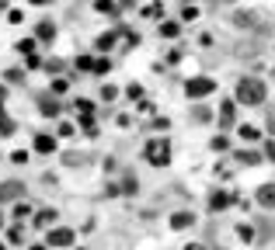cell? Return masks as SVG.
Segmentation results:
<instances>
[{"label": "cell", "instance_id": "15", "mask_svg": "<svg viewBox=\"0 0 275 250\" xmlns=\"http://www.w3.org/2000/svg\"><path fill=\"white\" fill-rule=\"evenodd\" d=\"M160 35H164V39H174L178 35V21H160Z\"/></svg>", "mask_w": 275, "mask_h": 250}, {"label": "cell", "instance_id": "11", "mask_svg": "<svg viewBox=\"0 0 275 250\" xmlns=\"http://www.w3.org/2000/svg\"><path fill=\"white\" fill-rule=\"evenodd\" d=\"M115 39H118V32H105V35H98V42H94V45H98L101 52H108V49L115 45Z\"/></svg>", "mask_w": 275, "mask_h": 250}, {"label": "cell", "instance_id": "14", "mask_svg": "<svg viewBox=\"0 0 275 250\" xmlns=\"http://www.w3.org/2000/svg\"><path fill=\"white\" fill-rule=\"evenodd\" d=\"M39 108H42V115H59V101H49V97H42Z\"/></svg>", "mask_w": 275, "mask_h": 250}, {"label": "cell", "instance_id": "44", "mask_svg": "<svg viewBox=\"0 0 275 250\" xmlns=\"http://www.w3.org/2000/svg\"><path fill=\"white\" fill-rule=\"evenodd\" d=\"M32 250H45V247H32Z\"/></svg>", "mask_w": 275, "mask_h": 250}, {"label": "cell", "instance_id": "43", "mask_svg": "<svg viewBox=\"0 0 275 250\" xmlns=\"http://www.w3.org/2000/svg\"><path fill=\"white\" fill-rule=\"evenodd\" d=\"M216 4H230V0H216Z\"/></svg>", "mask_w": 275, "mask_h": 250}, {"label": "cell", "instance_id": "2", "mask_svg": "<svg viewBox=\"0 0 275 250\" xmlns=\"http://www.w3.org/2000/svg\"><path fill=\"white\" fill-rule=\"evenodd\" d=\"M146 160H150L154 167H164V163L171 160V143H167V139H154V143H146Z\"/></svg>", "mask_w": 275, "mask_h": 250}, {"label": "cell", "instance_id": "23", "mask_svg": "<svg viewBox=\"0 0 275 250\" xmlns=\"http://www.w3.org/2000/svg\"><path fill=\"white\" fill-rule=\"evenodd\" d=\"M198 14H202L198 7H181V21H195Z\"/></svg>", "mask_w": 275, "mask_h": 250}, {"label": "cell", "instance_id": "28", "mask_svg": "<svg viewBox=\"0 0 275 250\" xmlns=\"http://www.w3.org/2000/svg\"><path fill=\"white\" fill-rule=\"evenodd\" d=\"M101 97H105V101H115V97H118V87H112V84H108V87H101Z\"/></svg>", "mask_w": 275, "mask_h": 250}, {"label": "cell", "instance_id": "7", "mask_svg": "<svg viewBox=\"0 0 275 250\" xmlns=\"http://www.w3.org/2000/svg\"><path fill=\"white\" fill-rule=\"evenodd\" d=\"M35 150L39 153H56V135H35Z\"/></svg>", "mask_w": 275, "mask_h": 250}, {"label": "cell", "instance_id": "10", "mask_svg": "<svg viewBox=\"0 0 275 250\" xmlns=\"http://www.w3.org/2000/svg\"><path fill=\"white\" fill-rule=\"evenodd\" d=\"M35 35H39L42 42H49L53 35H56V24L53 21H39V28H35Z\"/></svg>", "mask_w": 275, "mask_h": 250}, {"label": "cell", "instance_id": "36", "mask_svg": "<svg viewBox=\"0 0 275 250\" xmlns=\"http://www.w3.org/2000/svg\"><path fill=\"white\" fill-rule=\"evenodd\" d=\"M53 91H56V94H63V91H66V80H63V77L53 80Z\"/></svg>", "mask_w": 275, "mask_h": 250}, {"label": "cell", "instance_id": "8", "mask_svg": "<svg viewBox=\"0 0 275 250\" xmlns=\"http://www.w3.org/2000/svg\"><path fill=\"white\" fill-rule=\"evenodd\" d=\"M230 202H234V198H230L227 191H213V198H209V209H213V212H223Z\"/></svg>", "mask_w": 275, "mask_h": 250}, {"label": "cell", "instance_id": "22", "mask_svg": "<svg viewBox=\"0 0 275 250\" xmlns=\"http://www.w3.org/2000/svg\"><path fill=\"white\" fill-rule=\"evenodd\" d=\"M77 70H87V73H94V59H91V56H80V59H77Z\"/></svg>", "mask_w": 275, "mask_h": 250}, {"label": "cell", "instance_id": "30", "mask_svg": "<svg viewBox=\"0 0 275 250\" xmlns=\"http://www.w3.org/2000/svg\"><path fill=\"white\" fill-rule=\"evenodd\" d=\"M28 215H32V209H28V205H14V219H28Z\"/></svg>", "mask_w": 275, "mask_h": 250}, {"label": "cell", "instance_id": "5", "mask_svg": "<svg viewBox=\"0 0 275 250\" xmlns=\"http://www.w3.org/2000/svg\"><path fill=\"white\" fill-rule=\"evenodd\" d=\"M21 195H24V184H21V181L0 184V205H4V202H14V198H21Z\"/></svg>", "mask_w": 275, "mask_h": 250}, {"label": "cell", "instance_id": "33", "mask_svg": "<svg viewBox=\"0 0 275 250\" xmlns=\"http://www.w3.org/2000/svg\"><path fill=\"white\" fill-rule=\"evenodd\" d=\"M126 94L136 101V97H143V87H139V84H129V91H126Z\"/></svg>", "mask_w": 275, "mask_h": 250}, {"label": "cell", "instance_id": "27", "mask_svg": "<svg viewBox=\"0 0 275 250\" xmlns=\"http://www.w3.org/2000/svg\"><path fill=\"white\" fill-rule=\"evenodd\" d=\"M0 135H14V122L11 118H0Z\"/></svg>", "mask_w": 275, "mask_h": 250}, {"label": "cell", "instance_id": "4", "mask_svg": "<svg viewBox=\"0 0 275 250\" xmlns=\"http://www.w3.org/2000/svg\"><path fill=\"white\" fill-rule=\"evenodd\" d=\"M45 243H49V247H70V243H73V230H66V226H56V230L45 236Z\"/></svg>", "mask_w": 275, "mask_h": 250}, {"label": "cell", "instance_id": "39", "mask_svg": "<svg viewBox=\"0 0 275 250\" xmlns=\"http://www.w3.org/2000/svg\"><path fill=\"white\" fill-rule=\"evenodd\" d=\"M185 250H206V247H202V243H188Z\"/></svg>", "mask_w": 275, "mask_h": 250}, {"label": "cell", "instance_id": "20", "mask_svg": "<svg viewBox=\"0 0 275 250\" xmlns=\"http://www.w3.org/2000/svg\"><path fill=\"white\" fill-rule=\"evenodd\" d=\"M77 112H80V118H91L94 104H91V101H80V97H77Z\"/></svg>", "mask_w": 275, "mask_h": 250}, {"label": "cell", "instance_id": "34", "mask_svg": "<svg viewBox=\"0 0 275 250\" xmlns=\"http://www.w3.org/2000/svg\"><path fill=\"white\" fill-rule=\"evenodd\" d=\"M227 146H230L227 135H216V139H213V150H227Z\"/></svg>", "mask_w": 275, "mask_h": 250}, {"label": "cell", "instance_id": "29", "mask_svg": "<svg viewBox=\"0 0 275 250\" xmlns=\"http://www.w3.org/2000/svg\"><path fill=\"white\" fill-rule=\"evenodd\" d=\"M7 240H11V243H21V240H24V233H21V226H11V233H7Z\"/></svg>", "mask_w": 275, "mask_h": 250}, {"label": "cell", "instance_id": "25", "mask_svg": "<svg viewBox=\"0 0 275 250\" xmlns=\"http://www.w3.org/2000/svg\"><path fill=\"white\" fill-rule=\"evenodd\" d=\"M80 125H84V132H87V135H98V125H94V118H80Z\"/></svg>", "mask_w": 275, "mask_h": 250}, {"label": "cell", "instance_id": "24", "mask_svg": "<svg viewBox=\"0 0 275 250\" xmlns=\"http://www.w3.org/2000/svg\"><path fill=\"white\" fill-rule=\"evenodd\" d=\"M7 21H11V24H21V21H24V11L11 7V11H7Z\"/></svg>", "mask_w": 275, "mask_h": 250}, {"label": "cell", "instance_id": "37", "mask_svg": "<svg viewBox=\"0 0 275 250\" xmlns=\"http://www.w3.org/2000/svg\"><path fill=\"white\" fill-rule=\"evenodd\" d=\"M11 160H14V163H24V160H28V153H24V150H18V153H11Z\"/></svg>", "mask_w": 275, "mask_h": 250}, {"label": "cell", "instance_id": "41", "mask_svg": "<svg viewBox=\"0 0 275 250\" xmlns=\"http://www.w3.org/2000/svg\"><path fill=\"white\" fill-rule=\"evenodd\" d=\"M0 104H4V87H0Z\"/></svg>", "mask_w": 275, "mask_h": 250}, {"label": "cell", "instance_id": "19", "mask_svg": "<svg viewBox=\"0 0 275 250\" xmlns=\"http://www.w3.org/2000/svg\"><path fill=\"white\" fill-rule=\"evenodd\" d=\"M237 236H240L244 243H251V240H255V226H237Z\"/></svg>", "mask_w": 275, "mask_h": 250}, {"label": "cell", "instance_id": "26", "mask_svg": "<svg viewBox=\"0 0 275 250\" xmlns=\"http://www.w3.org/2000/svg\"><path fill=\"white\" fill-rule=\"evenodd\" d=\"M143 18H160V4H146L143 7Z\"/></svg>", "mask_w": 275, "mask_h": 250}, {"label": "cell", "instance_id": "45", "mask_svg": "<svg viewBox=\"0 0 275 250\" xmlns=\"http://www.w3.org/2000/svg\"><path fill=\"white\" fill-rule=\"evenodd\" d=\"M0 250H4V243H0Z\"/></svg>", "mask_w": 275, "mask_h": 250}, {"label": "cell", "instance_id": "16", "mask_svg": "<svg viewBox=\"0 0 275 250\" xmlns=\"http://www.w3.org/2000/svg\"><path fill=\"white\" fill-rule=\"evenodd\" d=\"M35 223H39V226H49V223H56V209L39 212V215H35Z\"/></svg>", "mask_w": 275, "mask_h": 250}, {"label": "cell", "instance_id": "6", "mask_svg": "<svg viewBox=\"0 0 275 250\" xmlns=\"http://www.w3.org/2000/svg\"><path fill=\"white\" fill-rule=\"evenodd\" d=\"M255 198L261 202V205H265V209H275V184H261Z\"/></svg>", "mask_w": 275, "mask_h": 250}, {"label": "cell", "instance_id": "13", "mask_svg": "<svg viewBox=\"0 0 275 250\" xmlns=\"http://www.w3.org/2000/svg\"><path fill=\"white\" fill-rule=\"evenodd\" d=\"M219 118H223V125L234 122V101H223V104H219Z\"/></svg>", "mask_w": 275, "mask_h": 250}, {"label": "cell", "instance_id": "31", "mask_svg": "<svg viewBox=\"0 0 275 250\" xmlns=\"http://www.w3.org/2000/svg\"><path fill=\"white\" fill-rule=\"evenodd\" d=\"M108 70H112L108 59H94V73H108Z\"/></svg>", "mask_w": 275, "mask_h": 250}, {"label": "cell", "instance_id": "38", "mask_svg": "<svg viewBox=\"0 0 275 250\" xmlns=\"http://www.w3.org/2000/svg\"><path fill=\"white\" fill-rule=\"evenodd\" d=\"M265 153H268V160L275 163V143H268V146H265Z\"/></svg>", "mask_w": 275, "mask_h": 250}, {"label": "cell", "instance_id": "17", "mask_svg": "<svg viewBox=\"0 0 275 250\" xmlns=\"http://www.w3.org/2000/svg\"><path fill=\"white\" fill-rule=\"evenodd\" d=\"M192 118H195V122H209V108H206V104H195V108H192Z\"/></svg>", "mask_w": 275, "mask_h": 250}, {"label": "cell", "instance_id": "9", "mask_svg": "<svg viewBox=\"0 0 275 250\" xmlns=\"http://www.w3.org/2000/svg\"><path fill=\"white\" fill-rule=\"evenodd\" d=\"M192 223H195L192 212H174V215H171V226H174V230H185V226H192Z\"/></svg>", "mask_w": 275, "mask_h": 250}, {"label": "cell", "instance_id": "32", "mask_svg": "<svg viewBox=\"0 0 275 250\" xmlns=\"http://www.w3.org/2000/svg\"><path fill=\"white\" fill-rule=\"evenodd\" d=\"M14 49H18V52H32V49H35V42H32V39H21Z\"/></svg>", "mask_w": 275, "mask_h": 250}, {"label": "cell", "instance_id": "3", "mask_svg": "<svg viewBox=\"0 0 275 250\" xmlns=\"http://www.w3.org/2000/svg\"><path fill=\"white\" fill-rule=\"evenodd\" d=\"M213 91H216V80H209V77H195L185 84V94L188 97H209Z\"/></svg>", "mask_w": 275, "mask_h": 250}, {"label": "cell", "instance_id": "40", "mask_svg": "<svg viewBox=\"0 0 275 250\" xmlns=\"http://www.w3.org/2000/svg\"><path fill=\"white\" fill-rule=\"evenodd\" d=\"M28 4H49V0H28Z\"/></svg>", "mask_w": 275, "mask_h": 250}, {"label": "cell", "instance_id": "12", "mask_svg": "<svg viewBox=\"0 0 275 250\" xmlns=\"http://www.w3.org/2000/svg\"><path fill=\"white\" fill-rule=\"evenodd\" d=\"M237 132H240V139H244V143H258V139H261V132H258L255 125H240Z\"/></svg>", "mask_w": 275, "mask_h": 250}, {"label": "cell", "instance_id": "21", "mask_svg": "<svg viewBox=\"0 0 275 250\" xmlns=\"http://www.w3.org/2000/svg\"><path fill=\"white\" fill-rule=\"evenodd\" d=\"M237 160H240V163H251V167H255V163H261V153H237Z\"/></svg>", "mask_w": 275, "mask_h": 250}, {"label": "cell", "instance_id": "18", "mask_svg": "<svg viewBox=\"0 0 275 250\" xmlns=\"http://www.w3.org/2000/svg\"><path fill=\"white\" fill-rule=\"evenodd\" d=\"M94 7H98L101 14H115L118 7H115V0H94Z\"/></svg>", "mask_w": 275, "mask_h": 250}, {"label": "cell", "instance_id": "35", "mask_svg": "<svg viewBox=\"0 0 275 250\" xmlns=\"http://www.w3.org/2000/svg\"><path fill=\"white\" fill-rule=\"evenodd\" d=\"M59 135H73V125L70 122H59Z\"/></svg>", "mask_w": 275, "mask_h": 250}, {"label": "cell", "instance_id": "1", "mask_svg": "<svg viewBox=\"0 0 275 250\" xmlns=\"http://www.w3.org/2000/svg\"><path fill=\"white\" fill-rule=\"evenodd\" d=\"M265 94H268V91H265V84L258 77H244L237 84V101H240V104H261Z\"/></svg>", "mask_w": 275, "mask_h": 250}, {"label": "cell", "instance_id": "42", "mask_svg": "<svg viewBox=\"0 0 275 250\" xmlns=\"http://www.w3.org/2000/svg\"><path fill=\"white\" fill-rule=\"evenodd\" d=\"M0 7H7V0H0Z\"/></svg>", "mask_w": 275, "mask_h": 250}]
</instances>
